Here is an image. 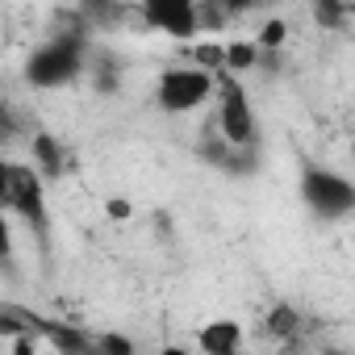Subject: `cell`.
<instances>
[{
  "instance_id": "1",
  "label": "cell",
  "mask_w": 355,
  "mask_h": 355,
  "mask_svg": "<svg viewBox=\"0 0 355 355\" xmlns=\"http://www.w3.org/2000/svg\"><path fill=\"white\" fill-rule=\"evenodd\" d=\"M0 209L21 222L42 251L51 247V197L42 171L30 159H13L5 150H0Z\"/></svg>"
},
{
  "instance_id": "2",
  "label": "cell",
  "mask_w": 355,
  "mask_h": 355,
  "mask_svg": "<svg viewBox=\"0 0 355 355\" xmlns=\"http://www.w3.org/2000/svg\"><path fill=\"white\" fill-rule=\"evenodd\" d=\"M88 34L80 26H67V30H55L51 38H42L26 63H21V80L30 88H42V92H55V88H67L76 84L84 71H88Z\"/></svg>"
},
{
  "instance_id": "3",
  "label": "cell",
  "mask_w": 355,
  "mask_h": 355,
  "mask_svg": "<svg viewBox=\"0 0 355 355\" xmlns=\"http://www.w3.org/2000/svg\"><path fill=\"white\" fill-rule=\"evenodd\" d=\"M209 105H214L209 125H214L230 146L259 150V134H263V130H259V113H255V101H251V92H247V84H243V76H234V71L218 67V84H214Z\"/></svg>"
},
{
  "instance_id": "4",
  "label": "cell",
  "mask_w": 355,
  "mask_h": 355,
  "mask_svg": "<svg viewBox=\"0 0 355 355\" xmlns=\"http://www.w3.org/2000/svg\"><path fill=\"white\" fill-rule=\"evenodd\" d=\"M297 193L305 201V209L326 222V226H338L355 214V180L347 171L330 167V163H318V159H305L301 163V180H297Z\"/></svg>"
},
{
  "instance_id": "5",
  "label": "cell",
  "mask_w": 355,
  "mask_h": 355,
  "mask_svg": "<svg viewBox=\"0 0 355 355\" xmlns=\"http://www.w3.org/2000/svg\"><path fill=\"white\" fill-rule=\"evenodd\" d=\"M214 84H218V71L205 67V63H175V67H163L159 80H155V109L167 113V117H189V113H201L214 96Z\"/></svg>"
},
{
  "instance_id": "6",
  "label": "cell",
  "mask_w": 355,
  "mask_h": 355,
  "mask_svg": "<svg viewBox=\"0 0 355 355\" xmlns=\"http://www.w3.org/2000/svg\"><path fill=\"white\" fill-rule=\"evenodd\" d=\"M130 5L150 30L175 42H193L201 30V0H130Z\"/></svg>"
},
{
  "instance_id": "7",
  "label": "cell",
  "mask_w": 355,
  "mask_h": 355,
  "mask_svg": "<svg viewBox=\"0 0 355 355\" xmlns=\"http://www.w3.org/2000/svg\"><path fill=\"white\" fill-rule=\"evenodd\" d=\"M197 159L209 163V167H218V171H226V175H251V171L259 167V150L230 146L214 125L201 134V142H197Z\"/></svg>"
},
{
  "instance_id": "8",
  "label": "cell",
  "mask_w": 355,
  "mask_h": 355,
  "mask_svg": "<svg viewBox=\"0 0 355 355\" xmlns=\"http://www.w3.org/2000/svg\"><path fill=\"white\" fill-rule=\"evenodd\" d=\"M30 163L42 171V180L51 184V180H59V175L71 167V150L51 130H38V134H30Z\"/></svg>"
},
{
  "instance_id": "9",
  "label": "cell",
  "mask_w": 355,
  "mask_h": 355,
  "mask_svg": "<svg viewBox=\"0 0 355 355\" xmlns=\"http://www.w3.org/2000/svg\"><path fill=\"white\" fill-rule=\"evenodd\" d=\"M193 343H197L205 355H239L243 343H247V330H243V322H234V318H214V322H205V326L197 330Z\"/></svg>"
},
{
  "instance_id": "10",
  "label": "cell",
  "mask_w": 355,
  "mask_h": 355,
  "mask_svg": "<svg viewBox=\"0 0 355 355\" xmlns=\"http://www.w3.org/2000/svg\"><path fill=\"white\" fill-rule=\"evenodd\" d=\"M0 334H30V338H38L42 334V313L38 309H30V305H17V301H5L0 305ZM42 343V338H38Z\"/></svg>"
},
{
  "instance_id": "11",
  "label": "cell",
  "mask_w": 355,
  "mask_h": 355,
  "mask_svg": "<svg viewBox=\"0 0 355 355\" xmlns=\"http://www.w3.org/2000/svg\"><path fill=\"white\" fill-rule=\"evenodd\" d=\"M301 326H305V313H301L293 301H276V305L263 313V330H268L272 338H280V343H293V338L301 334Z\"/></svg>"
},
{
  "instance_id": "12",
  "label": "cell",
  "mask_w": 355,
  "mask_h": 355,
  "mask_svg": "<svg viewBox=\"0 0 355 355\" xmlns=\"http://www.w3.org/2000/svg\"><path fill=\"white\" fill-rule=\"evenodd\" d=\"M313 21L322 30H347V21H351V0H313Z\"/></svg>"
},
{
  "instance_id": "13",
  "label": "cell",
  "mask_w": 355,
  "mask_h": 355,
  "mask_svg": "<svg viewBox=\"0 0 355 355\" xmlns=\"http://www.w3.org/2000/svg\"><path fill=\"white\" fill-rule=\"evenodd\" d=\"M13 243H17V234H13V218L0 209V268H13Z\"/></svg>"
}]
</instances>
